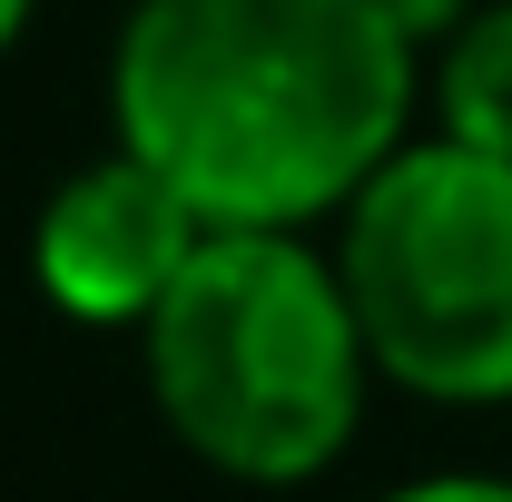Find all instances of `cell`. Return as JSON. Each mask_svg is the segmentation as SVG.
<instances>
[{
  "label": "cell",
  "mask_w": 512,
  "mask_h": 502,
  "mask_svg": "<svg viewBox=\"0 0 512 502\" xmlns=\"http://www.w3.org/2000/svg\"><path fill=\"white\" fill-rule=\"evenodd\" d=\"M119 148L207 227H306L404 148L414 40L384 0H138Z\"/></svg>",
  "instance_id": "obj_1"
},
{
  "label": "cell",
  "mask_w": 512,
  "mask_h": 502,
  "mask_svg": "<svg viewBox=\"0 0 512 502\" xmlns=\"http://www.w3.org/2000/svg\"><path fill=\"white\" fill-rule=\"evenodd\" d=\"M138 335L168 434L237 483H306L355 443L365 335L335 266L286 227H207Z\"/></svg>",
  "instance_id": "obj_2"
},
{
  "label": "cell",
  "mask_w": 512,
  "mask_h": 502,
  "mask_svg": "<svg viewBox=\"0 0 512 502\" xmlns=\"http://www.w3.org/2000/svg\"><path fill=\"white\" fill-rule=\"evenodd\" d=\"M335 286L365 365L434 404L512 394V168L473 148H394L345 197Z\"/></svg>",
  "instance_id": "obj_3"
},
{
  "label": "cell",
  "mask_w": 512,
  "mask_h": 502,
  "mask_svg": "<svg viewBox=\"0 0 512 502\" xmlns=\"http://www.w3.org/2000/svg\"><path fill=\"white\" fill-rule=\"evenodd\" d=\"M197 247H207V217L148 158L109 148L99 168L60 178V197L40 207L30 266H40V296L79 325H148Z\"/></svg>",
  "instance_id": "obj_4"
},
{
  "label": "cell",
  "mask_w": 512,
  "mask_h": 502,
  "mask_svg": "<svg viewBox=\"0 0 512 502\" xmlns=\"http://www.w3.org/2000/svg\"><path fill=\"white\" fill-rule=\"evenodd\" d=\"M434 109H444V138H453V148L503 158V168H512V0L463 10V20L444 30Z\"/></svg>",
  "instance_id": "obj_5"
},
{
  "label": "cell",
  "mask_w": 512,
  "mask_h": 502,
  "mask_svg": "<svg viewBox=\"0 0 512 502\" xmlns=\"http://www.w3.org/2000/svg\"><path fill=\"white\" fill-rule=\"evenodd\" d=\"M384 502H512V483L503 473H434V483H404Z\"/></svg>",
  "instance_id": "obj_6"
},
{
  "label": "cell",
  "mask_w": 512,
  "mask_h": 502,
  "mask_svg": "<svg viewBox=\"0 0 512 502\" xmlns=\"http://www.w3.org/2000/svg\"><path fill=\"white\" fill-rule=\"evenodd\" d=\"M20 20H30V0H0V50L20 40Z\"/></svg>",
  "instance_id": "obj_7"
}]
</instances>
